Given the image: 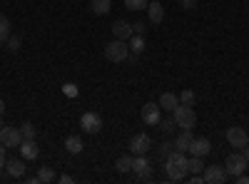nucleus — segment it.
<instances>
[{"label": "nucleus", "mask_w": 249, "mask_h": 184, "mask_svg": "<svg viewBox=\"0 0 249 184\" xmlns=\"http://www.w3.org/2000/svg\"><path fill=\"white\" fill-rule=\"evenodd\" d=\"M164 169H167V177L172 179V182H179V179H184L187 174H190V169H187V157H184V152H172L167 159H164Z\"/></svg>", "instance_id": "1"}, {"label": "nucleus", "mask_w": 249, "mask_h": 184, "mask_svg": "<svg viewBox=\"0 0 249 184\" xmlns=\"http://www.w3.org/2000/svg\"><path fill=\"white\" fill-rule=\"evenodd\" d=\"M105 57L110 60V63H124V60L130 57V45L127 40H112V43L105 45Z\"/></svg>", "instance_id": "2"}, {"label": "nucleus", "mask_w": 249, "mask_h": 184, "mask_svg": "<svg viewBox=\"0 0 249 184\" xmlns=\"http://www.w3.org/2000/svg\"><path fill=\"white\" fill-rule=\"evenodd\" d=\"M244 169H247V157H244L242 152H234V154L227 157V162H224L227 177H237V174H242Z\"/></svg>", "instance_id": "4"}, {"label": "nucleus", "mask_w": 249, "mask_h": 184, "mask_svg": "<svg viewBox=\"0 0 249 184\" xmlns=\"http://www.w3.org/2000/svg\"><path fill=\"white\" fill-rule=\"evenodd\" d=\"M227 142L237 150H244L249 145V134L244 132V127H230L227 130Z\"/></svg>", "instance_id": "8"}, {"label": "nucleus", "mask_w": 249, "mask_h": 184, "mask_svg": "<svg viewBox=\"0 0 249 184\" xmlns=\"http://www.w3.org/2000/svg\"><path fill=\"white\" fill-rule=\"evenodd\" d=\"M90 8H92V13H95V15H107V13H110V8H112V0H92Z\"/></svg>", "instance_id": "20"}, {"label": "nucleus", "mask_w": 249, "mask_h": 184, "mask_svg": "<svg viewBox=\"0 0 249 184\" xmlns=\"http://www.w3.org/2000/svg\"><path fill=\"white\" fill-rule=\"evenodd\" d=\"M242 154H244V157H247V165H249V145H247V147H244V152H242Z\"/></svg>", "instance_id": "39"}, {"label": "nucleus", "mask_w": 249, "mask_h": 184, "mask_svg": "<svg viewBox=\"0 0 249 184\" xmlns=\"http://www.w3.org/2000/svg\"><path fill=\"white\" fill-rule=\"evenodd\" d=\"M62 92H65L68 97H77V85H72V83H65V85H62Z\"/></svg>", "instance_id": "31"}, {"label": "nucleus", "mask_w": 249, "mask_h": 184, "mask_svg": "<svg viewBox=\"0 0 249 184\" xmlns=\"http://www.w3.org/2000/svg\"><path fill=\"white\" fill-rule=\"evenodd\" d=\"M177 125H175V119H160V130L162 132H172Z\"/></svg>", "instance_id": "32"}, {"label": "nucleus", "mask_w": 249, "mask_h": 184, "mask_svg": "<svg viewBox=\"0 0 249 184\" xmlns=\"http://www.w3.org/2000/svg\"><path fill=\"white\" fill-rule=\"evenodd\" d=\"M150 147H152V139H150V134H144V132H140V134H135V137L130 139L132 154H147Z\"/></svg>", "instance_id": "11"}, {"label": "nucleus", "mask_w": 249, "mask_h": 184, "mask_svg": "<svg viewBox=\"0 0 249 184\" xmlns=\"http://www.w3.org/2000/svg\"><path fill=\"white\" fill-rule=\"evenodd\" d=\"M195 100H197V95L192 92V90H182V95H179V105H195Z\"/></svg>", "instance_id": "27"}, {"label": "nucleus", "mask_w": 249, "mask_h": 184, "mask_svg": "<svg viewBox=\"0 0 249 184\" xmlns=\"http://www.w3.org/2000/svg\"><path fill=\"white\" fill-rule=\"evenodd\" d=\"M132 172H135L140 179H152V165H150V159L144 157V154H135V159H132Z\"/></svg>", "instance_id": "7"}, {"label": "nucleus", "mask_w": 249, "mask_h": 184, "mask_svg": "<svg viewBox=\"0 0 249 184\" xmlns=\"http://www.w3.org/2000/svg\"><path fill=\"white\" fill-rule=\"evenodd\" d=\"M37 182H45V184L55 182V172H53L50 167H40V172H37Z\"/></svg>", "instance_id": "25"}, {"label": "nucleus", "mask_w": 249, "mask_h": 184, "mask_svg": "<svg viewBox=\"0 0 249 184\" xmlns=\"http://www.w3.org/2000/svg\"><path fill=\"white\" fill-rule=\"evenodd\" d=\"M179 105V97L177 95H172V92H162V97H160V107H164V110H175Z\"/></svg>", "instance_id": "18"}, {"label": "nucleus", "mask_w": 249, "mask_h": 184, "mask_svg": "<svg viewBox=\"0 0 249 184\" xmlns=\"http://www.w3.org/2000/svg\"><path fill=\"white\" fill-rule=\"evenodd\" d=\"M147 15H150V23H152V25H160V23H162V17H164V8L155 0V3L147 5Z\"/></svg>", "instance_id": "17"}, {"label": "nucleus", "mask_w": 249, "mask_h": 184, "mask_svg": "<svg viewBox=\"0 0 249 184\" xmlns=\"http://www.w3.org/2000/svg\"><path fill=\"white\" fill-rule=\"evenodd\" d=\"M140 117H142L144 125H160V119H162V107L155 105V102H147V105L142 107Z\"/></svg>", "instance_id": "9"}, {"label": "nucleus", "mask_w": 249, "mask_h": 184, "mask_svg": "<svg viewBox=\"0 0 249 184\" xmlns=\"http://www.w3.org/2000/svg\"><path fill=\"white\" fill-rule=\"evenodd\" d=\"M72 182H75V179H72L70 174H62V177H60V184H72Z\"/></svg>", "instance_id": "37"}, {"label": "nucleus", "mask_w": 249, "mask_h": 184, "mask_svg": "<svg viewBox=\"0 0 249 184\" xmlns=\"http://www.w3.org/2000/svg\"><path fill=\"white\" fill-rule=\"evenodd\" d=\"M172 119H175V125L182 127V130H192L197 125V115L190 105H177L172 110Z\"/></svg>", "instance_id": "3"}, {"label": "nucleus", "mask_w": 249, "mask_h": 184, "mask_svg": "<svg viewBox=\"0 0 249 184\" xmlns=\"http://www.w3.org/2000/svg\"><path fill=\"white\" fill-rule=\"evenodd\" d=\"M127 45H130V50H132L135 55H140V52H144V37H142V35H132Z\"/></svg>", "instance_id": "24"}, {"label": "nucleus", "mask_w": 249, "mask_h": 184, "mask_svg": "<svg viewBox=\"0 0 249 184\" xmlns=\"http://www.w3.org/2000/svg\"><path fill=\"white\" fill-rule=\"evenodd\" d=\"M112 33L117 40H130L135 33H132V25L130 23H124V20H117V23L112 25Z\"/></svg>", "instance_id": "15"}, {"label": "nucleus", "mask_w": 249, "mask_h": 184, "mask_svg": "<svg viewBox=\"0 0 249 184\" xmlns=\"http://www.w3.org/2000/svg\"><path fill=\"white\" fill-rule=\"evenodd\" d=\"M0 145H5L8 150L20 147L23 145V132H20L18 127H0Z\"/></svg>", "instance_id": "5"}, {"label": "nucleus", "mask_w": 249, "mask_h": 184, "mask_svg": "<svg viewBox=\"0 0 249 184\" xmlns=\"http://www.w3.org/2000/svg\"><path fill=\"white\" fill-rule=\"evenodd\" d=\"M10 37V20L5 17V13H0V43H5Z\"/></svg>", "instance_id": "23"}, {"label": "nucleus", "mask_w": 249, "mask_h": 184, "mask_svg": "<svg viewBox=\"0 0 249 184\" xmlns=\"http://www.w3.org/2000/svg\"><path fill=\"white\" fill-rule=\"evenodd\" d=\"M20 154H23V159H37L40 157V147L35 145V139H23V145L18 147Z\"/></svg>", "instance_id": "13"}, {"label": "nucleus", "mask_w": 249, "mask_h": 184, "mask_svg": "<svg viewBox=\"0 0 249 184\" xmlns=\"http://www.w3.org/2000/svg\"><path fill=\"white\" fill-rule=\"evenodd\" d=\"M179 3H182L184 10H195L197 8V0H179Z\"/></svg>", "instance_id": "33"}, {"label": "nucleus", "mask_w": 249, "mask_h": 184, "mask_svg": "<svg viewBox=\"0 0 249 184\" xmlns=\"http://www.w3.org/2000/svg\"><path fill=\"white\" fill-rule=\"evenodd\" d=\"M65 150H68L70 154H80V152H82V139H80L77 134L65 137Z\"/></svg>", "instance_id": "19"}, {"label": "nucleus", "mask_w": 249, "mask_h": 184, "mask_svg": "<svg viewBox=\"0 0 249 184\" xmlns=\"http://www.w3.org/2000/svg\"><path fill=\"white\" fill-rule=\"evenodd\" d=\"M172 152H175V142H162V147H160V157H162V159H167Z\"/></svg>", "instance_id": "29"}, {"label": "nucleus", "mask_w": 249, "mask_h": 184, "mask_svg": "<svg viewBox=\"0 0 249 184\" xmlns=\"http://www.w3.org/2000/svg\"><path fill=\"white\" fill-rule=\"evenodd\" d=\"M5 169H8L10 177L20 179V177L25 174V162H23V159H8V162H5Z\"/></svg>", "instance_id": "16"}, {"label": "nucleus", "mask_w": 249, "mask_h": 184, "mask_svg": "<svg viewBox=\"0 0 249 184\" xmlns=\"http://www.w3.org/2000/svg\"><path fill=\"white\" fill-rule=\"evenodd\" d=\"M192 130H182L179 134H177V139H175V150L177 152H187L190 150V145H192Z\"/></svg>", "instance_id": "14"}, {"label": "nucleus", "mask_w": 249, "mask_h": 184, "mask_svg": "<svg viewBox=\"0 0 249 184\" xmlns=\"http://www.w3.org/2000/svg\"><path fill=\"white\" fill-rule=\"evenodd\" d=\"M187 152H190L192 157H207V154L212 152V142L207 139V137H195Z\"/></svg>", "instance_id": "12"}, {"label": "nucleus", "mask_w": 249, "mask_h": 184, "mask_svg": "<svg viewBox=\"0 0 249 184\" xmlns=\"http://www.w3.org/2000/svg\"><path fill=\"white\" fill-rule=\"evenodd\" d=\"M132 33H135V35H142V33H144V23H142V20L132 25Z\"/></svg>", "instance_id": "34"}, {"label": "nucleus", "mask_w": 249, "mask_h": 184, "mask_svg": "<svg viewBox=\"0 0 249 184\" xmlns=\"http://www.w3.org/2000/svg\"><path fill=\"white\" fill-rule=\"evenodd\" d=\"M115 169L120 172V174H127V172H132V157H120L117 162H115Z\"/></svg>", "instance_id": "22"}, {"label": "nucleus", "mask_w": 249, "mask_h": 184, "mask_svg": "<svg viewBox=\"0 0 249 184\" xmlns=\"http://www.w3.org/2000/svg\"><path fill=\"white\" fill-rule=\"evenodd\" d=\"M8 50H10V52H18V50H20V37H18V35H10V37H8Z\"/></svg>", "instance_id": "30"}, {"label": "nucleus", "mask_w": 249, "mask_h": 184, "mask_svg": "<svg viewBox=\"0 0 249 184\" xmlns=\"http://www.w3.org/2000/svg\"><path fill=\"white\" fill-rule=\"evenodd\" d=\"M187 169H190L192 174H202V172H204V157H192V159H187Z\"/></svg>", "instance_id": "21"}, {"label": "nucleus", "mask_w": 249, "mask_h": 184, "mask_svg": "<svg viewBox=\"0 0 249 184\" xmlns=\"http://www.w3.org/2000/svg\"><path fill=\"white\" fill-rule=\"evenodd\" d=\"M5 150H8L5 145H0V169L5 167Z\"/></svg>", "instance_id": "35"}, {"label": "nucleus", "mask_w": 249, "mask_h": 184, "mask_svg": "<svg viewBox=\"0 0 249 184\" xmlns=\"http://www.w3.org/2000/svg\"><path fill=\"white\" fill-rule=\"evenodd\" d=\"M20 132H23V139H35V125H33V122H25V125L23 127H20Z\"/></svg>", "instance_id": "28"}, {"label": "nucleus", "mask_w": 249, "mask_h": 184, "mask_svg": "<svg viewBox=\"0 0 249 184\" xmlns=\"http://www.w3.org/2000/svg\"><path fill=\"white\" fill-rule=\"evenodd\" d=\"M202 179H204L207 184H224V182H227V172H224L222 165H212V167H204Z\"/></svg>", "instance_id": "10"}, {"label": "nucleus", "mask_w": 249, "mask_h": 184, "mask_svg": "<svg viewBox=\"0 0 249 184\" xmlns=\"http://www.w3.org/2000/svg\"><path fill=\"white\" fill-rule=\"evenodd\" d=\"M80 127L85 130L88 134H97L102 130V117L97 112H85V115L80 117Z\"/></svg>", "instance_id": "6"}, {"label": "nucleus", "mask_w": 249, "mask_h": 184, "mask_svg": "<svg viewBox=\"0 0 249 184\" xmlns=\"http://www.w3.org/2000/svg\"><path fill=\"white\" fill-rule=\"evenodd\" d=\"M234 179H237V184H249V177H247L244 172H242V174H237Z\"/></svg>", "instance_id": "36"}, {"label": "nucleus", "mask_w": 249, "mask_h": 184, "mask_svg": "<svg viewBox=\"0 0 249 184\" xmlns=\"http://www.w3.org/2000/svg\"><path fill=\"white\" fill-rule=\"evenodd\" d=\"M150 5V0H124V8L127 10H144Z\"/></svg>", "instance_id": "26"}, {"label": "nucleus", "mask_w": 249, "mask_h": 184, "mask_svg": "<svg viewBox=\"0 0 249 184\" xmlns=\"http://www.w3.org/2000/svg\"><path fill=\"white\" fill-rule=\"evenodd\" d=\"M3 115H5V102L0 100V117H3Z\"/></svg>", "instance_id": "38"}]
</instances>
